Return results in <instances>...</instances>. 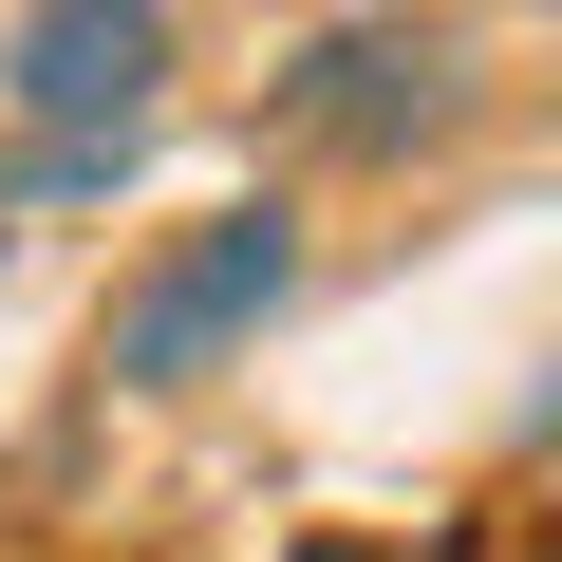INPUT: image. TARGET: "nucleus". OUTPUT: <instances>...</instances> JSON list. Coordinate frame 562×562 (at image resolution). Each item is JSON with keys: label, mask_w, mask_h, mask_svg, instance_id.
<instances>
[{"label": "nucleus", "mask_w": 562, "mask_h": 562, "mask_svg": "<svg viewBox=\"0 0 562 562\" xmlns=\"http://www.w3.org/2000/svg\"><path fill=\"white\" fill-rule=\"evenodd\" d=\"M431 562H525V543H506V525H469V543H431Z\"/></svg>", "instance_id": "nucleus-5"}, {"label": "nucleus", "mask_w": 562, "mask_h": 562, "mask_svg": "<svg viewBox=\"0 0 562 562\" xmlns=\"http://www.w3.org/2000/svg\"><path fill=\"white\" fill-rule=\"evenodd\" d=\"M150 76H169V20H150V0H57V20H0V94H20L38 132H76V150H132Z\"/></svg>", "instance_id": "nucleus-3"}, {"label": "nucleus", "mask_w": 562, "mask_h": 562, "mask_svg": "<svg viewBox=\"0 0 562 562\" xmlns=\"http://www.w3.org/2000/svg\"><path fill=\"white\" fill-rule=\"evenodd\" d=\"M469 94H487L469 20H319L301 57H281L262 113L301 132V150H338V169H413V150L469 132Z\"/></svg>", "instance_id": "nucleus-2"}, {"label": "nucleus", "mask_w": 562, "mask_h": 562, "mask_svg": "<svg viewBox=\"0 0 562 562\" xmlns=\"http://www.w3.org/2000/svg\"><path fill=\"white\" fill-rule=\"evenodd\" d=\"M301 562H413V543H375V525H319V543H301Z\"/></svg>", "instance_id": "nucleus-4"}, {"label": "nucleus", "mask_w": 562, "mask_h": 562, "mask_svg": "<svg viewBox=\"0 0 562 562\" xmlns=\"http://www.w3.org/2000/svg\"><path fill=\"white\" fill-rule=\"evenodd\" d=\"M281 301H301V206H206V225H169V244L113 281L94 375H113V394H188V375H225Z\"/></svg>", "instance_id": "nucleus-1"}]
</instances>
